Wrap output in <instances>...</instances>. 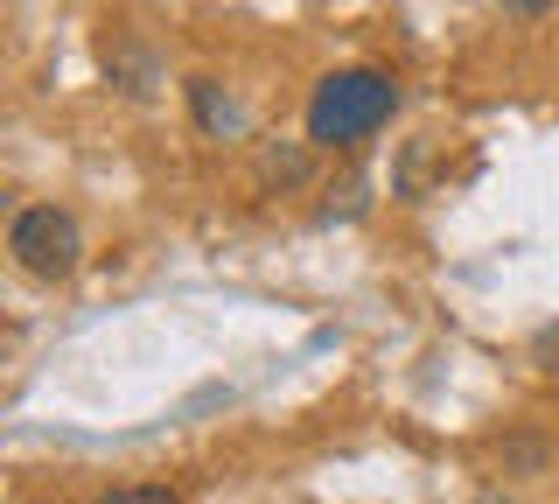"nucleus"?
<instances>
[{"mask_svg":"<svg viewBox=\"0 0 559 504\" xmlns=\"http://www.w3.org/2000/svg\"><path fill=\"white\" fill-rule=\"evenodd\" d=\"M392 106H399V84L384 71H336V78L314 84V98H308V141L314 148H357L392 119Z\"/></svg>","mask_w":559,"mask_h":504,"instance_id":"1","label":"nucleus"},{"mask_svg":"<svg viewBox=\"0 0 559 504\" xmlns=\"http://www.w3.org/2000/svg\"><path fill=\"white\" fill-rule=\"evenodd\" d=\"M8 253H14L22 273H35V281H70L78 259H84V232H78L70 211H57V203H35V211H22L8 224Z\"/></svg>","mask_w":559,"mask_h":504,"instance_id":"2","label":"nucleus"},{"mask_svg":"<svg viewBox=\"0 0 559 504\" xmlns=\"http://www.w3.org/2000/svg\"><path fill=\"white\" fill-rule=\"evenodd\" d=\"M92 504H182V497H175L168 483H119V491H105Z\"/></svg>","mask_w":559,"mask_h":504,"instance_id":"3","label":"nucleus"},{"mask_svg":"<svg viewBox=\"0 0 559 504\" xmlns=\"http://www.w3.org/2000/svg\"><path fill=\"white\" fill-rule=\"evenodd\" d=\"M189 92H197V113H203V127H231V106H217V84H210V78H197V84H189Z\"/></svg>","mask_w":559,"mask_h":504,"instance_id":"4","label":"nucleus"},{"mask_svg":"<svg viewBox=\"0 0 559 504\" xmlns=\"http://www.w3.org/2000/svg\"><path fill=\"white\" fill-rule=\"evenodd\" d=\"M532 364H538L546 378H559V323H546V329L532 337Z\"/></svg>","mask_w":559,"mask_h":504,"instance_id":"5","label":"nucleus"},{"mask_svg":"<svg viewBox=\"0 0 559 504\" xmlns=\"http://www.w3.org/2000/svg\"><path fill=\"white\" fill-rule=\"evenodd\" d=\"M503 462H524V469H538V462H546V448H538V442H511V448H503Z\"/></svg>","mask_w":559,"mask_h":504,"instance_id":"6","label":"nucleus"},{"mask_svg":"<svg viewBox=\"0 0 559 504\" xmlns=\"http://www.w3.org/2000/svg\"><path fill=\"white\" fill-rule=\"evenodd\" d=\"M511 14H538V8H552V0H503Z\"/></svg>","mask_w":559,"mask_h":504,"instance_id":"7","label":"nucleus"},{"mask_svg":"<svg viewBox=\"0 0 559 504\" xmlns=\"http://www.w3.org/2000/svg\"><path fill=\"white\" fill-rule=\"evenodd\" d=\"M476 504H518V497H503V491H483V497H476Z\"/></svg>","mask_w":559,"mask_h":504,"instance_id":"8","label":"nucleus"}]
</instances>
